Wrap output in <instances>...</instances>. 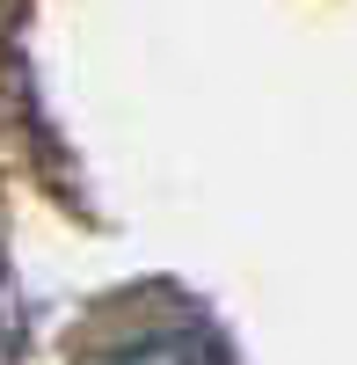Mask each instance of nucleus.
I'll list each match as a JSON object with an SVG mask.
<instances>
[{
	"label": "nucleus",
	"mask_w": 357,
	"mask_h": 365,
	"mask_svg": "<svg viewBox=\"0 0 357 365\" xmlns=\"http://www.w3.org/2000/svg\"><path fill=\"white\" fill-rule=\"evenodd\" d=\"M102 365H226V358H219V344L204 329H154V336L117 344Z\"/></svg>",
	"instance_id": "f257e3e1"
},
{
	"label": "nucleus",
	"mask_w": 357,
	"mask_h": 365,
	"mask_svg": "<svg viewBox=\"0 0 357 365\" xmlns=\"http://www.w3.org/2000/svg\"><path fill=\"white\" fill-rule=\"evenodd\" d=\"M8 344H15V307H8V285H0V365H8Z\"/></svg>",
	"instance_id": "f03ea898"
}]
</instances>
